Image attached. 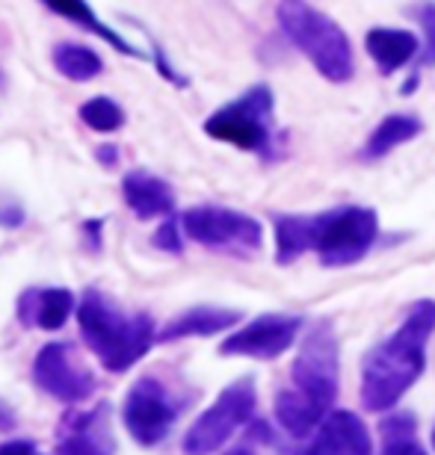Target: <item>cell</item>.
I'll use <instances>...</instances> for the list:
<instances>
[{
    "label": "cell",
    "mask_w": 435,
    "mask_h": 455,
    "mask_svg": "<svg viewBox=\"0 0 435 455\" xmlns=\"http://www.w3.org/2000/svg\"><path fill=\"white\" fill-rule=\"evenodd\" d=\"M255 405H258L255 379L243 376L238 381H231L213 399V405L196 417V423L189 426L184 441H181V450H184V455H213L231 441L234 432L255 420Z\"/></svg>",
    "instance_id": "6"
},
{
    "label": "cell",
    "mask_w": 435,
    "mask_h": 455,
    "mask_svg": "<svg viewBox=\"0 0 435 455\" xmlns=\"http://www.w3.org/2000/svg\"><path fill=\"white\" fill-rule=\"evenodd\" d=\"M0 455H42L36 450L33 441H9V443H0Z\"/></svg>",
    "instance_id": "27"
},
{
    "label": "cell",
    "mask_w": 435,
    "mask_h": 455,
    "mask_svg": "<svg viewBox=\"0 0 435 455\" xmlns=\"http://www.w3.org/2000/svg\"><path fill=\"white\" fill-rule=\"evenodd\" d=\"M42 4L48 6L53 15L66 18V21L84 27V30L98 36V39H104L107 44H113V48L119 51V53H125V57H145L137 44H131L122 33H116L113 27H107L101 18H98L95 9L86 4V0H42Z\"/></svg>",
    "instance_id": "18"
},
{
    "label": "cell",
    "mask_w": 435,
    "mask_h": 455,
    "mask_svg": "<svg viewBox=\"0 0 435 455\" xmlns=\"http://www.w3.org/2000/svg\"><path fill=\"white\" fill-rule=\"evenodd\" d=\"M276 95L267 84L249 86L234 101L222 104L205 118V133L216 142H229L240 151L273 154L276 142Z\"/></svg>",
    "instance_id": "5"
},
{
    "label": "cell",
    "mask_w": 435,
    "mask_h": 455,
    "mask_svg": "<svg viewBox=\"0 0 435 455\" xmlns=\"http://www.w3.org/2000/svg\"><path fill=\"white\" fill-rule=\"evenodd\" d=\"M122 198L137 220H157L175 211V189L149 169H131L122 178Z\"/></svg>",
    "instance_id": "14"
},
{
    "label": "cell",
    "mask_w": 435,
    "mask_h": 455,
    "mask_svg": "<svg viewBox=\"0 0 435 455\" xmlns=\"http://www.w3.org/2000/svg\"><path fill=\"white\" fill-rule=\"evenodd\" d=\"M95 154H98V160H101V166H107V169L119 163V148H116V145H101Z\"/></svg>",
    "instance_id": "30"
},
{
    "label": "cell",
    "mask_w": 435,
    "mask_h": 455,
    "mask_svg": "<svg viewBox=\"0 0 435 455\" xmlns=\"http://www.w3.org/2000/svg\"><path fill=\"white\" fill-rule=\"evenodd\" d=\"M379 435H383L379 455H427L423 443L418 441V420H415V414H385L383 423H379Z\"/></svg>",
    "instance_id": "22"
},
{
    "label": "cell",
    "mask_w": 435,
    "mask_h": 455,
    "mask_svg": "<svg viewBox=\"0 0 435 455\" xmlns=\"http://www.w3.org/2000/svg\"><path fill=\"white\" fill-rule=\"evenodd\" d=\"M432 450H435V429H432Z\"/></svg>",
    "instance_id": "32"
},
{
    "label": "cell",
    "mask_w": 435,
    "mask_h": 455,
    "mask_svg": "<svg viewBox=\"0 0 435 455\" xmlns=\"http://www.w3.org/2000/svg\"><path fill=\"white\" fill-rule=\"evenodd\" d=\"M151 243L157 245L160 251H169V254H181L184 249V228H181V220H166L157 231H154Z\"/></svg>",
    "instance_id": "25"
},
{
    "label": "cell",
    "mask_w": 435,
    "mask_h": 455,
    "mask_svg": "<svg viewBox=\"0 0 435 455\" xmlns=\"http://www.w3.org/2000/svg\"><path fill=\"white\" fill-rule=\"evenodd\" d=\"M18 320L24 325H36L42 331H57L66 325V320L71 316L75 307V293L66 287H33L21 293L15 305Z\"/></svg>",
    "instance_id": "15"
},
{
    "label": "cell",
    "mask_w": 435,
    "mask_h": 455,
    "mask_svg": "<svg viewBox=\"0 0 435 455\" xmlns=\"http://www.w3.org/2000/svg\"><path fill=\"white\" fill-rule=\"evenodd\" d=\"M18 426V414H15V408L6 403V399H0V435H6V432H12Z\"/></svg>",
    "instance_id": "28"
},
{
    "label": "cell",
    "mask_w": 435,
    "mask_h": 455,
    "mask_svg": "<svg viewBox=\"0 0 435 455\" xmlns=\"http://www.w3.org/2000/svg\"><path fill=\"white\" fill-rule=\"evenodd\" d=\"M33 381L57 403H84L98 387L95 376L77 361L71 343H48L33 358Z\"/></svg>",
    "instance_id": "10"
},
{
    "label": "cell",
    "mask_w": 435,
    "mask_h": 455,
    "mask_svg": "<svg viewBox=\"0 0 435 455\" xmlns=\"http://www.w3.org/2000/svg\"><path fill=\"white\" fill-rule=\"evenodd\" d=\"M365 51L383 75H394L409 62H418L421 39L409 30H397V27H374L365 36Z\"/></svg>",
    "instance_id": "17"
},
{
    "label": "cell",
    "mask_w": 435,
    "mask_h": 455,
    "mask_svg": "<svg viewBox=\"0 0 435 455\" xmlns=\"http://www.w3.org/2000/svg\"><path fill=\"white\" fill-rule=\"evenodd\" d=\"M243 320L240 311H231V307H220V305H196L189 311L172 316V320L157 331L160 343H175L184 338H211V334H220L231 325H238Z\"/></svg>",
    "instance_id": "16"
},
{
    "label": "cell",
    "mask_w": 435,
    "mask_h": 455,
    "mask_svg": "<svg viewBox=\"0 0 435 455\" xmlns=\"http://www.w3.org/2000/svg\"><path fill=\"white\" fill-rule=\"evenodd\" d=\"M80 338L104 370L125 372L142 361L157 340V329L149 314H128L101 290L89 287L77 302Z\"/></svg>",
    "instance_id": "3"
},
{
    "label": "cell",
    "mask_w": 435,
    "mask_h": 455,
    "mask_svg": "<svg viewBox=\"0 0 435 455\" xmlns=\"http://www.w3.org/2000/svg\"><path fill=\"white\" fill-rule=\"evenodd\" d=\"M338 372H341L338 338H334L332 323L323 320L305 334V340L294 358V367H290L294 390H299L320 411L329 414L334 396H338Z\"/></svg>",
    "instance_id": "8"
},
{
    "label": "cell",
    "mask_w": 435,
    "mask_h": 455,
    "mask_svg": "<svg viewBox=\"0 0 435 455\" xmlns=\"http://www.w3.org/2000/svg\"><path fill=\"white\" fill-rule=\"evenodd\" d=\"M326 411H320L311 399L302 396L294 387H285L276 394V420L285 429V435L296 441H308L317 426L323 423Z\"/></svg>",
    "instance_id": "20"
},
{
    "label": "cell",
    "mask_w": 435,
    "mask_h": 455,
    "mask_svg": "<svg viewBox=\"0 0 435 455\" xmlns=\"http://www.w3.org/2000/svg\"><path fill=\"white\" fill-rule=\"evenodd\" d=\"M418 133H423V122H421L418 116H412V113H391V116H385L383 122L374 127V133L367 136L365 148H361V160H367V163L383 160L394 148H400V145L412 142Z\"/></svg>",
    "instance_id": "19"
},
{
    "label": "cell",
    "mask_w": 435,
    "mask_h": 455,
    "mask_svg": "<svg viewBox=\"0 0 435 455\" xmlns=\"http://www.w3.org/2000/svg\"><path fill=\"white\" fill-rule=\"evenodd\" d=\"M412 18L421 24V30H423L418 66L421 68L435 66V0H418V4L412 6Z\"/></svg>",
    "instance_id": "24"
},
{
    "label": "cell",
    "mask_w": 435,
    "mask_h": 455,
    "mask_svg": "<svg viewBox=\"0 0 435 455\" xmlns=\"http://www.w3.org/2000/svg\"><path fill=\"white\" fill-rule=\"evenodd\" d=\"M107 414L110 405L101 403L93 411L68 414L60 426V443L53 455H113L116 443L107 429Z\"/></svg>",
    "instance_id": "13"
},
{
    "label": "cell",
    "mask_w": 435,
    "mask_h": 455,
    "mask_svg": "<svg viewBox=\"0 0 435 455\" xmlns=\"http://www.w3.org/2000/svg\"><path fill=\"white\" fill-rule=\"evenodd\" d=\"M101 220H93V222H84V236H86V245L93 251L101 249Z\"/></svg>",
    "instance_id": "29"
},
{
    "label": "cell",
    "mask_w": 435,
    "mask_h": 455,
    "mask_svg": "<svg viewBox=\"0 0 435 455\" xmlns=\"http://www.w3.org/2000/svg\"><path fill=\"white\" fill-rule=\"evenodd\" d=\"M276 263H294L314 251L323 267L358 263L379 240V216L374 207L341 204L320 213H276Z\"/></svg>",
    "instance_id": "1"
},
{
    "label": "cell",
    "mask_w": 435,
    "mask_h": 455,
    "mask_svg": "<svg viewBox=\"0 0 435 455\" xmlns=\"http://www.w3.org/2000/svg\"><path fill=\"white\" fill-rule=\"evenodd\" d=\"M302 316L290 314H264L238 329L231 338L220 343V355L225 358H255V361H276L296 343Z\"/></svg>",
    "instance_id": "11"
},
{
    "label": "cell",
    "mask_w": 435,
    "mask_h": 455,
    "mask_svg": "<svg viewBox=\"0 0 435 455\" xmlns=\"http://www.w3.org/2000/svg\"><path fill=\"white\" fill-rule=\"evenodd\" d=\"M21 222H24L21 204H18V202H4V204H0V228H9V231H12V228H18Z\"/></svg>",
    "instance_id": "26"
},
{
    "label": "cell",
    "mask_w": 435,
    "mask_h": 455,
    "mask_svg": "<svg viewBox=\"0 0 435 455\" xmlns=\"http://www.w3.org/2000/svg\"><path fill=\"white\" fill-rule=\"evenodd\" d=\"M276 18L287 42L296 44L329 84H350L356 75V53L347 30L334 18L305 0H282Z\"/></svg>",
    "instance_id": "4"
},
{
    "label": "cell",
    "mask_w": 435,
    "mask_h": 455,
    "mask_svg": "<svg viewBox=\"0 0 435 455\" xmlns=\"http://www.w3.org/2000/svg\"><path fill=\"white\" fill-rule=\"evenodd\" d=\"M296 455H374V441L358 414L332 408Z\"/></svg>",
    "instance_id": "12"
},
{
    "label": "cell",
    "mask_w": 435,
    "mask_h": 455,
    "mask_svg": "<svg viewBox=\"0 0 435 455\" xmlns=\"http://www.w3.org/2000/svg\"><path fill=\"white\" fill-rule=\"evenodd\" d=\"M181 228L193 243L211 251L234 254V258H252L264 245V228L249 213L222 204H198L181 216Z\"/></svg>",
    "instance_id": "7"
},
{
    "label": "cell",
    "mask_w": 435,
    "mask_h": 455,
    "mask_svg": "<svg viewBox=\"0 0 435 455\" xmlns=\"http://www.w3.org/2000/svg\"><path fill=\"white\" fill-rule=\"evenodd\" d=\"M178 411L181 405L169 394V387L160 379L142 376L133 381L128 396H125L122 420L133 441L142 447H154V443L166 441V435L178 420Z\"/></svg>",
    "instance_id": "9"
},
{
    "label": "cell",
    "mask_w": 435,
    "mask_h": 455,
    "mask_svg": "<svg viewBox=\"0 0 435 455\" xmlns=\"http://www.w3.org/2000/svg\"><path fill=\"white\" fill-rule=\"evenodd\" d=\"M225 455H255V452H252V447H234V450H229Z\"/></svg>",
    "instance_id": "31"
},
{
    "label": "cell",
    "mask_w": 435,
    "mask_h": 455,
    "mask_svg": "<svg viewBox=\"0 0 435 455\" xmlns=\"http://www.w3.org/2000/svg\"><path fill=\"white\" fill-rule=\"evenodd\" d=\"M435 331V302L421 299L409 307L391 338L374 346L361 361V405L385 414L409 394L427 370V343Z\"/></svg>",
    "instance_id": "2"
},
{
    "label": "cell",
    "mask_w": 435,
    "mask_h": 455,
    "mask_svg": "<svg viewBox=\"0 0 435 455\" xmlns=\"http://www.w3.org/2000/svg\"><path fill=\"white\" fill-rule=\"evenodd\" d=\"M51 62L62 77L75 80V84H89V80H95L104 71V60L98 57L93 48L77 44V42H57L53 44Z\"/></svg>",
    "instance_id": "21"
},
{
    "label": "cell",
    "mask_w": 435,
    "mask_h": 455,
    "mask_svg": "<svg viewBox=\"0 0 435 455\" xmlns=\"http://www.w3.org/2000/svg\"><path fill=\"white\" fill-rule=\"evenodd\" d=\"M77 116H80V122L98 133H116L125 124V110L113 98H104V95L89 98V101L80 104Z\"/></svg>",
    "instance_id": "23"
}]
</instances>
